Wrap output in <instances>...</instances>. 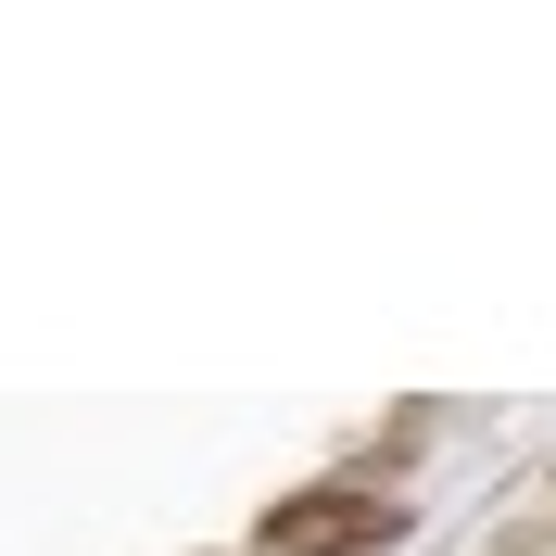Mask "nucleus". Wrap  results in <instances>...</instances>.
Returning <instances> with one entry per match:
<instances>
[{
	"instance_id": "1",
	"label": "nucleus",
	"mask_w": 556,
	"mask_h": 556,
	"mask_svg": "<svg viewBox=\"0 0 556 556\" xmlns=\"http://www.w3.org/2000/svg\"><path fill=\"white\" fill-rule=\"evenodd\" d=\"M392 531H405V506H392V493L316 481V493H291V506H266V531H253V544H266V556H380Z\"/></svg>"
}]
</instances>
